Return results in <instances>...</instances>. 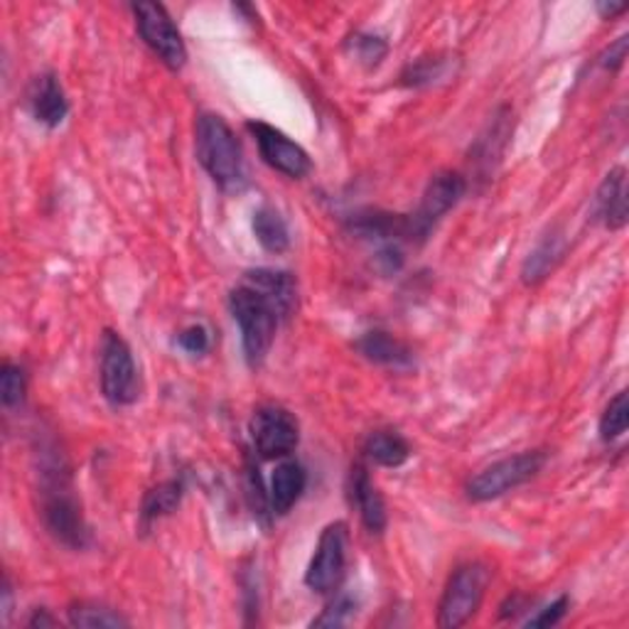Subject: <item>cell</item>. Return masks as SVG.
<instances>
[{"label":"cell","instance_id":"29","mask_svg":"<svg viewBox=\"0 0 629 629\" xmlns=\"http://www.w3.org/2000/svg\"><path fill=\"white\" fill-rule=\"evenodd\" d=\"M178 345L190 355H204L209 349V332L204 325H190L178 335Z\"/></svg>","mask_w":629,"mask_h":629},{"label":"cell","instance_id":"18","mask_svg":"<svg viewBox=\"0 0 629 629\" xmlns=\"http://www.w3.org/2000/svg\"><path fill=\"white\" fill-rule=\"evenodd\" d=\"M563 253H566V239L561 231L553 229L551 234H546L539 241V247L529 253V259L523 261V268H521L523 283L527 286L541 283L543 278L553 271L556 263L563 259Z\"/></svg>","mask_w":629,"mask_h":629},{"label":"cell","instance_id":"16","mask_svg":"<svg viewBox=\"0 0 629 629\" xmlns=\"http://www.w3.org/2000/svg\"><path fill=\"white\" fill-rule=\"evenodd\" d=\"M355 347L365 359H369V362H375V365H381V367L403 369V367L413 365L411 347L389 332H381V330L367 332L359 337Z\"/></svg>","mask_w":629,"mask_h":629},{"label":"cell","instance_id":"21","mask_svg":"<svg viewBox=\"0 0 629 629\" xmlns=\"http://www.w3.org/2000/svg\"><path fill=\"white\" fill-rule=\"evenodd\" d=\"M253 234L268 253H283L290 247L286 219L273 207H259L253 212Z\"/></svg>","mask_w":629,"mask_h":629},{"label":"cell","instance_id":"12","mask_svg":"<svg viewBox=\"0 0 629 629\" xmlns=\"http://www.w3.org/2000/svg\"><path fill=\"white\" fill-rule=\"evenodd\" d=\"M349 502L359 511L362 523L371 533H381L387 529V505H383V497L379 495V489L371 482V477L362 462H357L352 472H349Z\"/></svg>","mask_w":629,"mask_h":629},{"label":"cell","instance_id":"26","mask_svg":"<svg viewBox=\"0 0 629 629\" xmlns=\"http://www.w3.org/2000/svg\"><path fill=\"white\" fill-rule=\"evenodd\" d=\"M349 50L357 57V62H362L365 67H379L383 57L389 52V44L383 42L377 34H367V32H359L355 34L352 40H349Z\"/></svg>","mask_w":629,"mask_h":629},{"label":"cell","instance_id":"5","mask_svg":"<svg viewBox=\"0 0 629 629\" xmlns=\"http://www.w3.org/2000/svg\"><path fill=\"white\" fill-rule=\"evenodd\" d=\"M543 465L546 452L541 450H527L519 452V456L499 460L472 477L468 482V497L475 499V502H489V499L502 497L511 492V489L533 480L543 470Z\"/></svg>","mask_w":629,"mask_h":629},{"label":"cell","instance_id":"30","mask_svg":"<svg viewBox=\"0 0 629 629\" xmlns=\"http://www.w3.org/2000/svg\"><path fill=\"white\" fill-rule=\"evenodd\" d=\"M627 48H629V38H627V34H622L620 40L610 44V48L600 54V64L605 69H610V72H617V69H620L627 60Z\"/></svg>","mask_w":629,"mask_h":629},{"label":"cell","instance_id":"9","mask_svg":"<svg viewBox=\"0 0 629 629\" xmlns=\"http://www.w3.org/2000/svg\"><path fill=\"white\" fill-rule=\"evenodd\" d=\"M347 546H349V531L347 523L335 521L330 527H325L320 533L318 549H314L308 573H306V586L312 592L328 596L340 588L347 568Z\"/></svg>","mask_w":629,"mask_h":629},{"label":"cell","instance_id":"15","mask_svg":"<svg viewBox=\"0 0 629 629\" xmlns=\"http://www.w3.org/2000/svg\"><path fill=\"white\" fill-rule=\"evenodd\" d=\"M596 214L608 229H622L627 224V172L612 168L605 174L596 197Z\"/></svg>","mask_w":629,"mask_h":629},{"label":"cell","instance_id":"24","mask_svg":"<svg viewBox=\"0 0 629 629\" xmlns=\"http://www.w3.org/2000/svg\"><path fill=\"white\" fill-rule=\"evenodd\" d=\"M627 426H629V396L627 391H620L608 406H605L600 418V438L605 442H612L625 436Z\"/></svg>","mask_w":629,"mask_h":629},{"label":"cell","instance_id":"20","mask_svg":"<svg viewBox=\"0 0 629 629\" xmlns=\"http://www.w3.org/2000/svg\"><path fill=\"white\" fill-rule=\"evenodd\" d=\"M365 456L381 468H401L411 458V446L396 430H377L365 442Z\"/></svg>","mask_w":629,"mask_h":629},{"label":"cell","instance_id":"22","mask_svg":"<svg viewBox=\"0 0 629 629\" xmlns=\"http://www.w3.org/2000/svg\"><path fill=\"white\" fill-rule=\"evenodd\" d=\"M182 482L180 480H168L160 482L158 487L150 489V492L143 497V507H141V519L143 523H153L162 517L172 515L178 509L180 499H182Z\"/></svg>","mask_w":629,"mask_h":629},{"label":"cell","instance_id":"6","mask_svg":"<svg viewBox=\"0 0 629 629\" xmlns=\"http://www.w3.org/2000/svg\"><path fill=\"white\" fill-rule=\"evenodd\" d=\"M101 391L113 406H131L141 391L131 347L113 330L101 340Z\"/></svg>","mask_w":629,"mask_h":629},{"label":"cell","instance_id":"10","mask_svg":"<svg viewBox=\"0 0 629 629\" xmlns=\"http://www.w3.org/2000/svg\"><path fill=\"white\" fill-rule=\"evenodd\" d=\"M251 438L253 448L263 460L288 458L298 448L300 428L296 416L283 406L266 403L256 409L251 418Z\"/></svg>","mask_w":629,"mask_h":629},{"label":"cell","instance_id":"17","mask_svg":"<svg viewBox=\"0 0 629 629\" xmlns=\"http://www.w3.org/2000/svg\"><path fill=\"white\" fill-rule=\"evenodd\" d=\"M511 111L502 109L499 113H495V119L489 121V126L485 128V133L477 138V143L472 148V162L475 170L489 174L495 170V162L499 160V156L505 153L509 133H511Z\"/></svg>","mask_w":629,"mask_h":629},{"label":"cell","instance_id":"31","mask_svg":"<svg viewBox=\"0 0 629 629\" xmlns=\"http://www.w3.org/2000/svg\"><path fill=\"white\" fill-rule=\"evenodd\" d=\"M377 266L383 273H396L403 266V253L399 249V243H387L377 251Z\"/></svg>","mask_w":629,"mask_h":629},{"label":"cell","instance_id":"7","mask_svg":"<svg viewBox=\"0 0 629 629\" xmlns=\"http://www.w3.org/2000/svg\"><path fill=\"white\" fill-rule=\"evenodd\" d=\"M133 16L138 34L150 52L172 72H180L188 64V48H184L182 34L168 16V10L160 3H138L133 6Z\"/></svg>","mask_w":629,"mask_h":629},{"label":"cell","instance_id":"3","mask_svg":"<svg viewBox=\"0 0 629 629\" xmlns=\"http://www.w3.org/2000/svg\"><path fill=\"white\" fill-rule=\"evenodd\" d=\"M197 160L224 192H239L247 184L241 143L231 126L217 113H202L197 119Z\"/></svg>","mask_w":629,"mask_h":629},{"label":"cell","instance_id":"2","mask_svg":"<svg viewBox=\"0 0 629 629\" xmlns=\"http://www.w3.org/2000/svg\"><path fill=\"white\" fill-rule=\"evenodd\" d=\"M42 519L48 531L67 549H87L89 527L81 515L72 477H69L62 456H52L42 465Z\"/></svg>","mask_w":629,"mask_h":629},{"label":"cell","instance_id":"14","mask_svg":"<svg viewBox=\"0 0 629 629\" xmlns=\"http://www.w3.org/2000/svg\"><path fill=\"white\" fill-rule=\"evenodd\" d=\"M308 475L306 468L296 460H286L276 468L271 477V492H268V505H271V515L283 517L298 505V499L306 492Z\"/></svg>","mask_w":629,"mask_h":629},{"label":"cell","instance_id":"32","mask_svg":"<svg viewBox=\"0 0 629 629\" xmlns=\"http://www.w3.org/2000/svg\"><path fill=\"white\" fill-rule=\"evenodd\" d=\"M627 10L625 3H605V0H600L598 3V13L605 18V20H612L617 16H622Z\"/></svg>","mask_w":629,"mask_h":629},{"label":"cell","instance_id":"11","mask_svg":"<svg viewBox=\"0 0 629 629\" xmlns=\"http://www.w3.org/2000/svg\"><path fill=\"white\" fill-rule=\"evenodd\" d=\"M247 128L253 136V141L259 143L261 158L273 170L283 172L286 178L293 180L306 178V174L312 170V162L310 156L306 153V148H300L296 141H290L283 131H278V128L261 121H249Z\"/></svg>","mask_w":629,"mask_h":629},{"label":"cell","instance_id":"33","mask_svg":"<svg viewBox=\"0 0 629 629\" xmlns=\"http://www.w3.org/2000/svg\"><path fill=\"white\" fill-rule=\"evenodd\" d=\"M28 625H30V627H52L54 620H52V617H50L48 612H44V610H38V612L32 615V620H30Z\"/></svg>","mask_w":629,"mask_h":629},{"label":"cell","instance_id":"23","mask_svg":"<svg viewBox=\"0 0 629 629\" xmlns=\"http://www.w3.org/2000/svg\"><path fill=\"white\" fill-rule=\"evenodd\" d=\"M69 622L74 627H87V629H103V627H128L126 617H121L116 610L107 608L99 602H74L69 608Z\"/></svg>","mask_w":629,"mask_h":629},{"label":"cell","instance_id":"13","mask_svg":"<svg viewBox=\"0 0 629 629\" xmlns=\"http://www.w3.org/2000/svg\"><path fill=\"white\" fill-rule=\"evenodd\" d=\"M28 107L34 119H38L42 126H48V128L60 126L69 113V101L64 97L60 79H57L54 74L34 77L28 89Z\"/></svg>","mask_w":629,"mask_h":629},{"label":"cell","instance_id":"4","mask_svg":"<svg viewBox=\"0 0 629 629\" xmlns=\"http://www.w3.org/2000/svg\"><path fill=\"white\" fill-rule=\"evenodd\" d=\"M489 586V568L482 563H465L452 570L440 598L438 625L442 629H458L468 625L475 612L480 610L485 590Z\"/></svg>","mask_w":629,"mask_h":629},{"label":"cell","instance_id":"28","mask_svg":"<svg viewBox=\"0 0 629 629\" xmlns=\"http://www.w3.org/2000/svg\"><path fill=\"white\" fill-rule=\"evenodd\" d=\"M568 605H570L568 596H561L556 602H551L549 608H543V610L536 612L533 617H529V620L523 622V625H527V627H553V625H558L566 617Z\"/></svg>","mask_w":629,"mask_h":629},{"label":"cell","instance_id":"25","mask_svg":"<svg viewBox=\"0 0 629 629\" xmlns=\"http://www.w3.org/2000/svg\"><path fill=\"white\" fill-rule=\"evenodd\" d=\"M28 391V377L18 365L6 362L0 369V399H3L6 409H16L22 401H26Z\"/></svg>","mask_w":629,"mask_h":629},{"label":"cell","instance_id":"8","mask_svg":"<svg viewBox=\"0 0 629 629\" xmlns=\"http://www.w3.org/2000/svg\"><path fill=\"white\" fill-rule=\"evenodd\" d=\"M465 190H468V180H465L460 172H436L428 182L421 204H418L416 212L409 217V241H426L438 221L462 200Z\"/></svg>","mask_w":629,"mask_h":629},{"label":"cell","instance_id":"1","mask_svg":"<svg viewBox=\"0 0 629 629\" xmlns=\"http://www.w3.org/2000/svg\"><path fill=\"white\" fill-rule=\"evenodd\" d=\"M298 283L288 271L256 268L243 273V281L229 293V310L241 330L247 362L261 367L271 352L278 325L296 310Z\"/></svg>","mask_w":629,"mask_h":629},{"label":"cell","instance_id":"27","mask_svg":"<svg viewBox=\"0 0 629 629\" xmlns=\"http://www.w3.org/2000/svg\"><path fill=\"white\" fill-rule=\"evenodd\" d=\"M357 612V602L342 592V596H337L330 605L328 610H325L318 620H312V627H342L349 620H352Z\"/></svg>","mask_w":629,"mask_h":629},{"label":"cell","instance_id":"19","mask_svg":"<svg viewBox=\"0 0 629 629\" xmlns=\"http://www.w3.org/2000/svg\"><path fill=\"white\" fill-rule=\"evenodd\" d=\"M456 64L458 60L452 54H428L406 67L401 81L406 87H416V89L433 87L440 84V81L456 77Z\"/></svg>","mask_w":629,"mask_h":629}]
</instances>
